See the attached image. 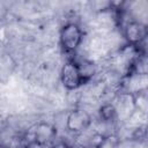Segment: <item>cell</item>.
<instances>
[{"label":"cell","instance_id":"52a82bcc","mask_svg":"<svg viewBox=\"0 0 148 148\" xmlns=\"http://www.w3.org/2000/svg\"><path fill=\"white\" fill-rule=\"evenodd\" d=\"M56 133H57V131L52 125H50L47 123H39L35 126L32 140L45 146L49 141H51L54 138Z\"/></svg>","mask_w":148,"mask_h":148},{"label":"cell","instance_id":"30bf717a","mask_svg":"<svg viewBox=\"0 0 148 148\" xmlns=\"http://www.w3.org/2000/svg\"><path fill=\"white\" fill-rule=\"evenodd\" d=\"M99 114L101 118L104 121H111L113 119H116V109L114 105L112 103H105L101 106L99 109Z\"/></svg>","mask_w":148,"mask_h":148},{"label":"cell","instance_id":"3957f363","mask_svg":"<svg viewBox=\"0 0 148 148\" xmlns=\"http://www.w3.org/2000/svg\"><path fill=\"white\" fill-rule=\"evenodd\" d=\"M117 103L113 104L116 109V118L121 121L130 120L136 111L134 95L128 92H120L117 97Z\"/></svg>","mask_w":148,"mask_h":148},{"label":"cell","instance_id":"6da1fadb","mask_svg":"<svg viewBox=\"0 0 148 148\" xmlns=\"http://www.w3.org/2000/svg\"><path fill=\"white\" fill-rule=\"evenodd\" d=\"M82 38H83L82 30L80 25L74 22L66 23L60 30V44L62 49L67 52L75 51L80 46Z\"/></svg>","mask_w":148,"mask_h":148},{"label":"cell","instance_id":"9c48e42d","mask_svg":"<svg viewBox=\"0 0 148 148\" xmlns=\"http://www.w3.org/2000/svg\"><path fill=\"white\" fill-rule=\"evenodd\" d=\"M119 138L113 134H109L106 136H102L96 146V148H118L119 147Z\"/></svg>","mask_w":148,"mask_h":148},{"label":"cell","instance_id":"8992f818","mask_svg":"<svg viewBox=\"0 0 148 148\" xmlns=\"http://www.w3.org/2000/svg\"><path fill=\"white\" fill-rule=\"evenodd\" d=\"M147 83H148L147 74H128V76L124 81L125 90L123 92L136 95L139 92L146 91Z\"/></svg>","mask_w":148,"mask_h":148},{"label":"cell","instance_id":"7c38bea8","mask_svg":"<svg viewBox=\"0 0 148 148\" xmlns=\"http://www.w3.org/2000/svg\"><path fill=\"white\" fill-rule=\"evenodd\" d=\"M49 148H58V147H49Z\"/></svg>","mask_w":148,"mask_h":148},{"label":"cell","instance_id":"7a4b0ae2","mask_svg":"<svg viewBox=\"0 0 148 148\" xmlns=\"http://www.w3.org/2000/svg\"><path fill=\"white\" fill-rule=\"evenodd\" d=\"M91 124V116L83 109H74L66 117V128L74 133L79 134L86 131Z\"/></svg>","mask_w":148,"mask_h":148},{"label":"cell","instance_id":"5b68a950","mask_svg":"<svg viewBox=\"0 0 148 148\" xmlns=\"http://www.w3.org/2000/svg\"><path fill=\"white\" fill-rule=\"evenodd\" d=\"M60 80L62 86L67 90H76L82 84V81L77 71V66L74 61L65 62L60 72Z\"/></svg>","mask_w":148,"mask_h":148},{"label":"cell","instance_id":"ba28073f","mask_svg":"<svg viewBox=\"0 0 148 148\" xmlns=\"http://www.w3.org/2000/svg\"><path fill=\"white\" fill-rule=\"evenodd\" d=\"M77 66V71L81 77L82 83L88 82L97 72L96 65L90 60H81L80 62H75Z\"/></svg>","mask_w":148,"mask_h":148},{"label":"cell","instance_id":"277c9868","mask_svg":"<svg viewBox=\"0 0 148 148\" xmlns=\"http://www.w3.org/2000/svg\"><path fill=\"white\" fill-rule=\"evenodd\" d=\"M147 25L140 21H130L124 27V37L132 46L140 45L147 37Z\"/></svg>","mask_w":148,"mask_h":148},{"label":"cell","instance_id":"8fae6325","mask_svg":"<svg viewBox=\"0 0 148 148\" xmlns=\"http://www.w3.org/2000/svg\"><path fill=\"white\" fill-rule=\"evenodd\" d=\"M24 148H46V147H45L44 145H42V143L35 141V140H31Z\"/></svg>","mask_w":148,"mask_h":148}]
</instances>
